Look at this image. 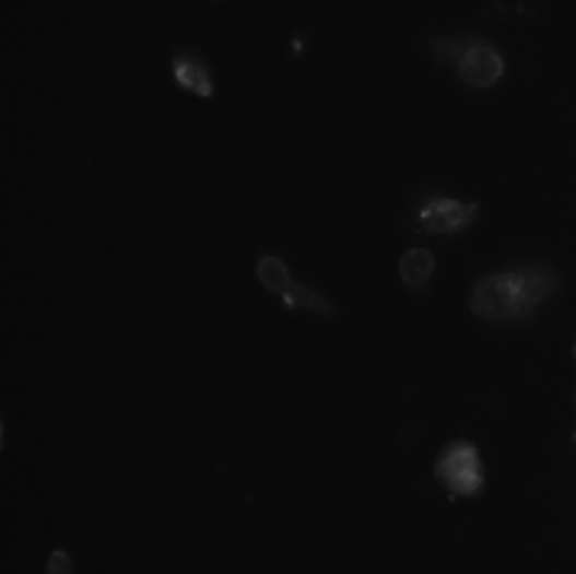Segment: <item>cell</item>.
I'll return each instance as SVG.
<instances>
[{"label":"cell","mask_w":576,"mask_h":574,"mask_svg":"<svg viewBox=\"0 0 576 574\" xmlns=\"http://www.w3.org/2000/svg\"><path fill=\"white\" fill-rule=\"evenodd\" d=\"M172 80L180 91L200 96V99H211L214 96V77H211L209 62L191 48L172 54Z\"/></svg>","instance_id":"6"},{"label":"cell","mask_w":576,"mask_h":574,"mask_svg":"<svg viewBox=\"0 0 576 574\" xmlns=\"http://www.w3.org/2000/svg\"><path fill=\"white\" fill-rule=\"evenodd\" d=\"M574 363H576V341H574Z\"/></svg>","instance_id":"10"},{"label":"cell","mask_w":576,"mask_h":574,"mask_svg":"<svg viewBox=\"0 0 576 574\" xmlns=\"http://www.w3.org/2000/svg\"><path fill=\"white\" fill-rule=\"evenodd\" d=\"M433 479L452 499H481L486 490V468L479 445L470 440H450L433 462Z\"/></svg>","instance_id":"3"},{"label":"cell","mask_w":576,"mask_h":574,"mask_svg":"<svg viewBox=\"0 0 576 574\" xmlns=\"http://www.w3.org/2000/svg\"><path fill=\"white\" fill-rule=\"evenodd\" d=\"M433 51L439 54V60L450 57L456 62V73L467 87L475 91H490L498 85L506 73V62L501 51L492 43L481 37H465V40H445V37H433Z\"/></svg>","instance_id":"2"},{"label":"cell","mask_w":576,"mask_h":574,"mask_svg":"<svg viewBox=\"0 0 576 574\" xmlns=\"http://www.w3.org/2000/svg\"><path fill=\"white\" fill-rule=\"evenodd\" d=\"M256 279L262 282V288L268 293H275L282 298L287 311H309L321 318L334 316V304L327 296L315 293L307 284L295 282L293 273H290L287 262L275 254H262L259 262H256Z\"/></svg>","instance_id":"4"},{"label":"cell","mask_w":576,"mask_h":574,"mask_svg":"<svg viewBox=\"0 0 576 574\" xmlns=\"http://www.w3.org/2000/svg\"><path fill=\"white\" fill-rule=\"evenodd\" d=\"M481 206L472 200H456L445 198V195H431L422 198V203L416 206V225L425 234H439V237H456V234L467 232L475 225Z\"/></svg>","instance_id":"5"},{"label":"cell","mask_w":576,"mask_h":574,"mask_svg":"<svg viewBox=\"0 0 576 574\" xmlns=\"http://www.w3.org/2000/svg\"><path fill=\"white\" fill-rule=\"evenodd\" d=\"M574 403H576V397H574ZM574 445H576V429H574Z\"/></svg>","instance_id":"9"},{"label":"cell","mask_w":576,"mask_h":574,"mask_svg":"<svg viewBox=\"0 0 576 574\" xmlns=\"http://www.w3.org/2000/svg\"><path fill=\"white\" fill-rule=\"evenodd\" d=\"M557 291V273L549 265L531 262L479 279V284L472 288L470 313L492 324L531 321L540 304Z\"/></svg>","instance_id":"1"},{"label":"cell","mask_w":576,"mask_h":574,"mask_svg":"<svg viewBox=\"0 0 576 574\" xmlns=\"http://www.w3.org/2000/svg\"><path fill=\"white\" fill-rule=\"evenodd\" d=\"M400 279L405 284L408 291L420 293L425 291L427 282L433 279V271H436V257H433L427 248H411L400 257Z\"/></svg>","instance_id":"7"},{"label":"cell","mask_w":576,"mask_h":574,"mask_svg":"<svg viewBox=\"0 0 576 574\" xmlns=\"http://www.w3.org/2000/svg\"><path fill=\"white\" fill-rule=\"evenodd\" d=\"M48 574H73V561L66 549H54L48 558Z\"/></svg>","instance_id":"8"}]
</instances>
